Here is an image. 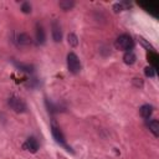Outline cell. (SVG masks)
<instances>
[{"mask_svg":"<svg viewBox=\"0 0 159 159\" xmlns=\"http://www.w3.org/2000/svg\"><path fill=\"white\" fill-rule=\"evenodd\" d=\"M16 41H17V43L21 45V46H29V45H31V42H32L30 35L26 34V32L19 34V35L16 36Z\"/></svg>","mask_w":159,"mask_h":159,"instance_id":"7","label":"cell"},{"mask_svg":"<svg viewBox=\"0 0 159 159\" xmlns=\"http://www.w3.org/2000/svg\"><path fill=\"white\" fill-rule=\"evenodd\" d=\"M135 61H137V56H135V53H134L133 51H127V52L123 55V62H124L125 65L132 66V65L135 63Z\"/></svg>","mask_w":159,"mask_h":159,"instance_id":"8","label":"cell"},{"mask_svg":"<svg viewBox=\"0 0 159 159\" xmlns=\"http://www.w3.org/2000/svg\"><path fill=\"white\" fill-rule=\"evenodd\" d=\"M132 83H133L137 88H143V86H144V83H143V80H142V78H133Z\"/></svg>","mask_w":159,"mask_h":159,"instance_id":"17","label":"cell"},{"mask_svg":"<svg viewBox=\"0 0 159 159\" xmlns=\"http://www.w3.org/2000/svg\"><path fill=\"white\" fill-rule=\"evenodd\" d=\"M139 113H140V116L143 118L148 119L152 116V113H153V106H150V104H143L139 108Z\"/></svg>","mask_w":159,"mask_h":159,"instance_id":"9","label":"cell"},{"mask_svg":"<svg viewBox=\"0 0 159 159\" xmlns=\"http://www.w3.org/2000/svg\"><path fill=\"white\" fill-rule=\"evenodd\" d=\"M144 75L147 77H149V78H153V77H155V70L153 67H150V66H147L144 68Z\"/></svg>","mask_w":159,"mask_h":159,"instance_id":"16","label":"cell"},{"mask_svg":"<svg viewBox=\"0 0 159 159\" xmlns=\"http://www.w3.org/2000/svg\"><path fill=\"white\" fill-rule=\"evenodd\" d=\"M134 42H133V39L130 35L128 34H122L117 37L116 40V47L120 51H130V48L133 47Z\"/></svg>","mask_w":159,"mask_h":159,"instance_id":"1","label":"cell"},{"mask_svg":"<svg viewBox=\"0 0 159 159\" xmlns=\"http://www.w3.org/2000/svg\"><path fill=\"white\" fill-rule=\"evenodd\" d=\"M20 9H21V11H22L24 14H30V12L32 11V10H31V9H32V7H31V4L27 2V1H24V2L21 4V7H20Z\"/></svg>","mask_w":159,"mask_h":159,"instance_id":"15","label":"cell"},{"mask_svg":"<svg viewBox=\"0 0 159 159\" xmlns=\"http://www.w3.org/2000/svg\"><path fill=\"white\" fill-rule=\"evenodd\" d=\"M58 6L63 10V11H68V10H72L73 6H75V1L72 0H61L58 2Z\"/></svg>","mask_w":159,"mask_h":159,"instance_id":"12","label":"cell"},{"mask_svg":"<svg viewBox=\"0 0 159 159\" xmlns=\"http://www.w3.org/2000/svg\"><path fill=\"white\" fill-rule=\"evenodd\" d=\"M67 42H68L70 46L77 47V46H78V37H77V35L73 34V32H70V34L67 35Z\"/></svg>","mask_w":159,"mask_h":159,"instance_id":"14","label":"cell"},{"mask_svg":"<svg viewBox=\"0 0 159 159\" xmlns=\"http://www.w3.org/2000/svg\"><path fill=\"white\" fill-rule=\"evenodd\" d=\"M51 132H52V135H53V138H55V140H56V143H58L60 145H62V147H65L66 148V150H71V148L70 147H67L66 145V140H65V135L62 134V132H61V129L56 125V124H52L51 125Z\"/></svg>","mask_w":159,"mask_h":159,"instance_id":"4","label":"cell"},{"mask_svg":"<svg viewBox=\"0 0 159 159\" xmlns=\"http://www.w3.org/2000/svg\"><path fill=\"white\" fill-rule=\"evenodd\" d=\"M22 149L26 150V152H29V153H36L39 150V142L34 137H30V138H27L24 142Z\"/></svg>","mask_w":159,"mask_h":159,"instance_id":"5","label":"cell"},{"mask_svg":"<svg viewBox=\"0 0 159 159\" xmlns=\"http://www.w3.org/2000/svg\"><path fill=\"white\" fill-rule=\"evenodd\" d=\"M137 40H138V42H139V43H140V45H142L144 48H147V50H149V51H153V52L155 51L154 46H153V45H152L149 41H147L144 37H142V36H138V37H137Z\"/></svg>","mask_w":159,"mask_h":159,"instance_id":"13","label":"cell"},{"mask_svg":"<svg viewBox=\"0 0 159 159\" xmlns=\"http://www.w3.org/2000/svg\"><path fill=\"white\" fill-rule=\"evenodd\" d=\"M7 103H9L10 108H11L14 112H16V113H25L26 109H27L26 103L24 102V99H21V98L17 97V96H11V97H9Z\"/></svg>","mask_w":159,"mask_h":159,"instance_id":"2","label":"cell"},{"mask_svg":"<svg viewBox=\"0 0 159 159\" xmlns=\"http://www.w3.org/2000/svg\"><path fill=\"white\" fill-rule=\"evenodd\" d=\"M45 39H46V36H45V31H43L42 26L37 24L36 25V41H37V43L42 45L45 42Z\"/></svg>","mask_w":159,"mask_h":159,"instance_id":"10","label":"cell"},{"mask_svg":"<svg viewBox=\"0 0 159 159\" xmlns=\"http://www.w3.org/2000/svg\"><path fill=\"white\" fill-rule=\"evenodd\" d=\"M67 68L73 75H77L81 71V62L75 52H70L67 55Z\"/></svg>","mask_w":159,"mask_h":159,"instance_id":"3","label":"cell"},{"mask_svg":"<svg viewBox=\"0 0 159 159\" xmlns=\"http://www.w3.org/2000/svg\"><path fill=\"white\" fill-rule=\"evenodd\" d=\"M112 9H113V11H114V12H120V11H123V10H124V6L122 5V2H117V4H114V5H113V7H112Z\"/></svg>","mask_w":159,"mask_h":159,"instance_id":"18","label":"cell"},{"mask_svg":"<svg viewBox=\"0 0 159 159\" xmlns=\"http://www.w3.org/2000/svg\"><path fill=\"white\" fill-rule=\"evenodd\" d=\"M51 34H52V40L55 42H61V40H62V31H61L60 25L56 21H53L52 25H51Z\"/></svg>","mask_w":159,"mask_h":159,"instance_id":"6","label":"cell"},{"mask_svg":"<svg viewBox=\"0 0 159 159\" xmlns=\"http://www.w3.org/2000/svg\"><path fill=\"white\" fill-rule=\"evenodd\" d=\"M148 128L149 130L153 133L154 137H159V122L157 119H153L148 123Z\"/></svg>","mask_w":159,"mask_h":159,"instance_id":"11","label":"cell"}]
</instances>
